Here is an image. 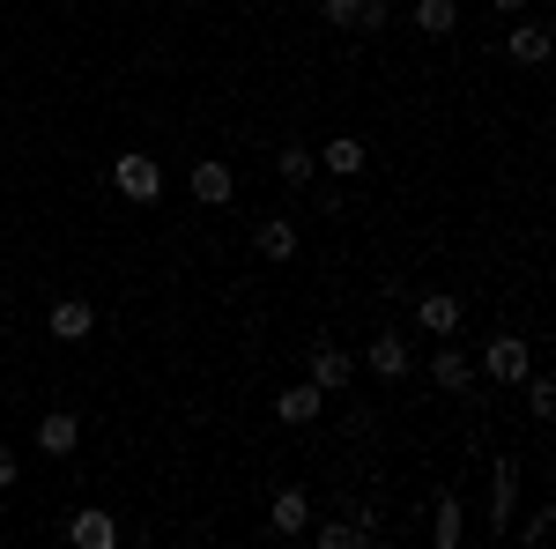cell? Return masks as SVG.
Masks as SVG:
<instances>
[{"label":"cell","instance_id":"6da1fadb","mask_svg":"<svg viewBox=\"0 0 556 549\" xmlns=\"http://www.w3.org/2000/svg\"><path fill=\"white\" fill-rule=\"evenodd\" d=\"M527 372H534V357H527V341H519V335H490V341H482V379L519 386Z\"/></svg>","mask_w":556,"mask_h":549},{"label":"cell","instance_id":"7a4b0ae2","mask_svg":"<svg viewBox=\"0 0 556 549\" xmlns=\"http://www.w3.org/2000/svg\"><path fill=\"white\" fill-rule=\"evenodd\" d=\"M112 186H119L127 201H164V164L141 157V149H127V157L112 164Z\"/></svg>","mask_w":556,"mask_h":549},{"label":"cell","instance_id":"3957f363","mask_svg":"<svg viewBox=\"0 0 556 549\" xmlns=\"http://www.w3.org/2000/svg\"><path fill=\"white\" fill-rule=\"evenodd\" d=\"M513 506H519V467L497 453L490 461V535H513Z\"/></svg>","mask_w":556,"mask_h":549},{"label":"cell","instance_id":"277c9868","mask_svg":"<svg viewBox=\"0 0 556 549\" xmlns=\"http://www.w3.org/2000/svg\"><path fill=\"white\" fill-rule=\"evenodd\" d=\"M319 15H327L334 30H386V23H393L386 0H319Z\"/></svg>","mask_w":556,"mask_h":549},{"label":"cell","instance_id":"5b68a950","mask_svg":"<svg viewBox=\"0 0 556 549\" xmlns=\"http://www.w3.org/2000/svg\"><path fill=\"white\" fill-rule=\"evenodd\" d=\"M67 542L75 549H119V520L104 506H83L75 520H67Z\"/></svg>","mask_w":556,"mask_h":549},{"label":"cell","instance_id":"8992f818","mask_svg":"<svg viewBox=\"0 0 556 549\" xmlns=\"http://www.w3.org/2000/svg\"><path fill=\"white\" fill-rule=\"evenodd\" d=\"M460 320H468V312H460V297H445V290L416 297V327H424V335L453 341V335H460Z\"/></svg>","mask_w":556,"mask_h":549},{"label":"cell","instance_id":"52a82bcc","mask_svg":"<svg viewBox=\"0 0 556 549\" xmlns=\"http://www.w3.org/2000/svg\"><path fill=\"white\" fill-rule=\"evenodd\" d=\"M45 327H52L60 341H89L97 335V304H89V297H60V304L45 312Z\"/></svg>","mask_w":556,"mask_h":549},{"label":"cell","instance_id":"ba28073f","mask_svg":"<svg viewBox=\"0 0 556 549\" xmlns=\"http://www.w3.org/2000/svg\"><path fill=\"white\" fill-rule=\"evenodd\" d=\"M75 446H83V423L67 416V409H52V416H38V453H45V461H67Z\"/></svg>","mask_w":556,"mask_h":549},{"label":"cell","instance_id":"9c48e42d","mask_svg":"<svg viewBox=\"0 0 556 549\" xmlns=\"http://www.w3.org/2000/svg\"><path fill=\"white\" fill-rule=\"evenodd\" d=\"M364 364H371V379H408V341L393 335H371V349H364Z\"/></svg>","mask_w":556,"mask_h":549},{"label":"cell","instance_id":"30bf717a","mask_svg":"<svg viewBox=\"0 0 556 549\" xmlns=\"http://www.w3.org/2000/svg\"><path fill=\"white\" fill-rule=\"evenodd\" d=\"M186 186H193V201H208V209H223V201L238 194V178H230V164H215V157H201Z\"/></svg>","mask_w":556,"mask_h":549},{"label":"cell","instance_id":"8fae6325","mask_svg":"<svg viewBox=\"0 0 556 549\" xmlns=\"http://www.w3.org/2000/svg\"><path fill=\"white\" fill-rule=\"evenodd\" d=\"M349 379H356V357L349 349H312V386L319 394H342Z\"/></svg>","mask_w":556,"mask_h":549},{"label":"cell","instance_id":"7c38bea8","mask_svg":"<svg viewBox=\"0 0 556 549\" xmlns=\"http://www.w3.org/2000/svg\"><path fill=\"white\" fill-rule=\"evenodd\" d=\"M319 401H327V394H319L312 379H298V386H282V394H275V416H282V423H298V431H304V423L319 416Z\"/></svg>","mask_w":556,"mask_h":549},{"label":"cell","instance_id":"4fadbf2b","mask_svg":"<svg viewBox=\"0 0 556 549\" xmlns=\"http://www.w3.org/2000/svg\"><path fill=\"white\" fill-rule=\"evenodd\" d=\"M430 386H445V394H468V386H475V364L460 357V349H453V341L430 357Z\"/></svg>","mask_w":556,"mask_h":549},{"label":"cell","instance_id":"5bb4252c","mask_svg":"<svg viewBox=\"0 0 556 549\" xmlns=\"http://www.w3.org/2000/svg\"><path fill=\"white\" fill-rule=\"evenodd\" d=\"M505 52H513L519 67H542V60H549V30H542V23H513V30H505Z\"/></svg>","mask_w":556,"mask_h":549},{"label":"cell","instance_id":"9a60e30c","mask_svg":"<svg viewBox=\"0 0 556 549\" xmlns=\"http://www.w3.org/2000/svg\"><path fill=\"white\" fill-rule=\"evenodd\" d=\"M253 246H260V260H290L298 253V223H290V215H267L253 230Z\"/></svg>","mask_w":556,"mask_h":549},{"label":"cell","instance_id":"2e32d148","mask_svg":"<svg viewBox=\"0 0 556 549\" xmlns=\"http://www.w3.org/2000/svg\"><path fill=\"white\" fill-rule=\"evenodd\" d=\"M312 527V498L304 490H275V535H304Z\"/></svg>","mask_w":556,"mask_h":549},{"label":"cell","instance_id":"e0dca14e","mask_svg":"<svg viewBox=\"0 0 556 549\" xmlns=\"http://www.w3.org/2000/svg\"><path fill=\"white\" fill-rule=\"evenodd\" d=\"M416 30H424V38H453V30H460V8H453V0H416Z\"/></svg>","mask_w":556,"mask_h":549},{"label":"cell","instance_id":"ac0fdd59","mask_svg":"<svg viewBox=\"0 0 556 549\" xmlns=\"http://www.w3.org/2000/svg\"><path fill=\"white\" fill-rule=\"evenodd\" d=\"M460 535H468V512H460V498H438V520H430V542H438V549H460Z\"/></svg>","mask_w":556,"mask_h":549},{"label":"cell","instance_id":"d6986e66","mask_svg":"<svg viewBox=\"0 0 556 549\" xmlns=\"http://www.w3.org/2000/svg\"><path fill=\"white\" fill-rule=\"evenodd\" d=\"M319 164L334 171V178H356V171L371 164V149H364V141H327V149H319Z\"/></svg>","mask_w":556,"mask_h":549},{"label":"cell","instance_id":"ffe728a7","mask_svg":"<svg viewBox=\"0 0 556 549\" xmlns=\"http://www.w3.org/2000/svg\"><path fill=\"white\" fill-rule=\"evenodd\" d=\"M304 535H312L319 549H356V542H364V527H356V520H327V527H304Z\"/></svg>","mask_w":556,"mask_h":549},{"label":"cell","instance_id":"44dd1931","mask_svg":"<svg viewBox=\"0 0 556 549\" xmlns=\"http://www.w3.org/2000/svg\"><path fill=\"white\" fill-rule=\"evenodd\" d=\"M312 171H319V157L290 141V149H282V186H312Z\"/></svg>","mask_w":556,"mask_h":549},{"label":"cell","instance_id":"7402d4cb","mask_svg":"<svg viewBox=\"0 0 556 549\" xmlns=\"http://www.w3.org/2000/svg\"><path fill=\"white\" fill-rule=\"evenodd\" d=\"M519 386H527V409H534V423H549V416H556V386L542 379V372H527Z\"/></svg>","mask_w":556,"mask_h":549},{"label":"cell","instance_id":"603a6c76","mask_svg":"<svg viewBox=\"0 0 556 549\" xmlns=\"http://www.w3.org/2000/svg\"><path fill=\"white\" fill-rule=\"evenodd\" d=\"M15 483V446H0V490Z\"/></svg>","mask_w":556,"mask_h":549},{"label":"cell","instance_id":"cb8c5ba5","mask_svg":"<svg viewBox=\"0 0 556 549\" xmlns=\"http://www.w3.org/2000/svg\"><path fill=\"white\" fill-rule=\"evenodd\" d=\"M490 8H497V15H519V8H527V0H490Z\"/></svg>","mask_w":556,"mask_h":549}]
</instances>
